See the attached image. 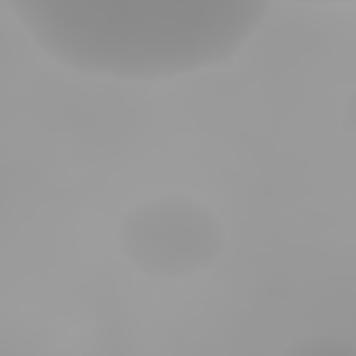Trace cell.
<instances>
[{
	"instance_id": "6da1fadb",
	"label": "cell",
	"mask_w": 356,
	"mask_h": 356,
	"mask_svg": "<svg viewBox=\"0 0 356 356\" xmlns=\"http://www.w3.org/2000/svg\"><path fill=\"white\" fill-rule=\"evenodd\" d=\"M61 64L106 78H175L225 61L267 0H8Z\"/></svg>"
},
{
	"instance_id": "7a4b0ae2",
	"label": "cell",
	"mask_w": 356,
	"mask_h": 356,
	"mask_svg": "<svg viewBox=\"0 0 356 356\" xmlns=\"http://www.w3.org/2000/svg\"><path fill=\"white\" fill-rule=\"evenodd\" d=\"M222 234L217 220L189 200H150L122 222L128 259L153 275H186L214 261Z\"/></svg>"
}]
</instances>
